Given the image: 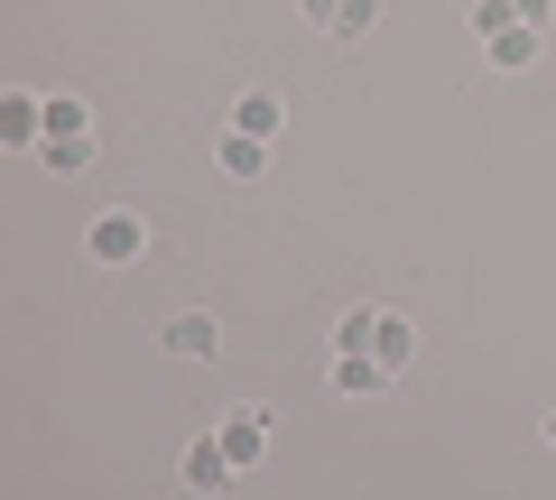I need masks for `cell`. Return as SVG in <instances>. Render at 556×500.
I'll list each match as a JSON object with an SVG mask.
<instances>
[{
  "instance_id": "18",
  "label": "cell",
  "mask_w": 556,
  "mask_h": 500,
  "mask_svg": "<svg viewBox=\"0 0 556 500\" xmlns=\"http://www.w3.org/2000/svg\"><path fill=\"white\" fill-rule=\"evenodd\" d=\"M547 445H556V418H547Z\"/></svg>"
},
{
  "instance_id": "17",
  "label": "cell",
  "mask_w": 556,
  "mask_h": 500,
  "mask_svg": "<svg viewBox=\"0 0 556 500\" xmlns=\"http://www.w3.org/2000/svg\"><path fill=\"white\" fill-rule=\"evenodd\" d=\"M298 10H306V20H316V28H325V20H334V10H343V0H298Z\"/></svg>"
},
{
  "instance_id": "1",
  "label": "cell",
  "mask_w": 556,
  "mask_h": 500,
  "mask_svg": "<svg viewBox=\"0 0 556 500\" xmlns=\"http://www.w3.org/2000/svg\"><path fill=\"white\" fill-rule=\"evenodd\" d=\"M0 149L10 158H38L47 149V93H0Z\"/></svg>"
},
{
  "instance_id": "4",
  "label": "cell",
  "mask_w": 556,
  "mask_h": 500,
  "mask_svg": "<svg viewBox=\"0 0 556 500\" xmlns=\"http://www.w3.org/2000/svg\"><path fill=\"white\" fill-rule=\"evenodd\" d=\"M214 436H223V454H232V473H251V463L269 454V418H260V408H232Z\"/></svg>"
},
{
  "instance_id": "11",
  "label": "cell",
  "mask_w": 556,
  "mask_h": 500,
  "mask_svg": "<svg viewBox=\"0 0 556 500\" xmlns=\"http://www.w3.org/2000/svg\"><path fill=\"white\" fill-rule=\"evenodd\" d=\"M47 140H93V102H75V93H47Z\"/></svg>"
},
{
  "instance_id": "2",
  "label": "cell",
  "mask_w": 556,
  "mask_h": 500,
  "mask_svg": "<svg viewBox=\"0 0 556 500\" xmlns=\"http://www.w3.org/2000/svg\"><path fill=\"white\" fill-rule=\"evenodd\" d=\"M84 251H93L102 269H130L139 251H149V222H139V214H102L93 232H84Z\"/></svg>"
},
{
  "instance_id": "10",
  "label": "cell",
  "mask_w": 556,
  "mask_h": 500,
  "mask_svg": "<svg viewBox=\"0 0 556 500\" xmlns=\"http://www.w3.org/2000/svg\"><path fill=\"white\" fill-rule=\"evenodd\" d=\"M482 56L501 65V75H519V65H538V28L519 20V28H501V38H482Z\"/></svg>"
},
{
  "instance_id": "9",
  "label": "cell",
  "mask_w": 556,
  "mask_h": 500,
  "mask_svg": "<svg viewBox=\"0 0 556 500\" xmlns=\"http://www.w3.org/2000/svg\"><path fill=\"white\" fill-rule=\"evenodd\" d=\"M214 167H223V177H260V167H269V140H251V130H223V140H214Z\"/></svg>"
},
{
  "instance_id": "3",
  "label": "cell",
  "mask_w": 556,
  "mask_h": 500,
  "mask_svg": "<svg viewBox=\"0 0 556 500\" xmlns=\"http://www.w3.org/2000/svg\"><path fill=\"white\" fill-rule=\"evenodd\" d=\"M223 130H251V140H278V130H288V93H278V84H251V93L232 102V120H223Z\"/></svg>"
},
{
  "instance_id": "12",
  "label": "cell",
  "mask_w": 556,
  "mask_h": 500,
  "mask_svg": "<svg viewBox=\"0 0 556 500\" xmlns=\"http://www.w3.org/2000/svg\"><path fill=\"white\" fill-rule=\"evenodd\" d=\"M38 167H47V177H84V167H93V140H47Z\"/></svg>"
},
{
  "instance_id": "13",
  "label": "cell",
  "mask_w": 556,
  "mask_h": 500,
  "mask_svg": "<svg viewBox=\"0 0 556 500\" xmlns=\"http://www.w3.org/2000/svg\"><path fill=\"white\" fill-rule=\"evenodd\" d=\"M380 28V0H343L334 20H325V38H371Z\"/></svg>"
},
{
  "instance_id": "15",
  "label": "cell",
  "mask_w": 556,
  "mask_h": 500,
  "mask_svg": "<svg viewBox=\"0 0 556 500\" xmlns=\"http://www.w3.org/2000/svg\"><path fill=\"white\" fill-rule=\"evenodd\" d=\"M473 28H482V38H501V28H519V10H510V0H473Z\"/></svg>"
},
{
  "instance_id": "5",
  "label": "cell",
  "mask_w": 556,
  "mask_h": 500,
  "mask_svg": "<svg viewBox=\"0 0 556 500\" xmlns=\"http://www.w3.org/2000/svg\"><path fill=\"white\" fill-rule=\"evenodd\" d=\"M232 454H223V436H195V445H186V491H204V500H214V491H232Z\"/></svg>"
},
{
  "instance_id": "16",
  "label": "cell",
  "mask_w": 556,
  "mask_h": 500,
  "mask_svg": "<svg viewBox=\"0 0 556 500\" xmlns=\"http://www.w3.org/2000/svg\"><path fill=\"white\" fill-rule=\"evenodd\" d=\"M510 10H519L529 28H547V20H556V0H510Z\"/></svg>"
},
{
  "instance_id": "8",
  "label": "cell",
  "mask_w": 556,
  "mask_h": 500,
  "mask_svg": "<svg viewBox=\"0 0 556 500\" xmlns=\"http://www.w3.org/2000/svg\"><path fill=\"white\" fill-rule=\"evenodd\" d=\"M380 389H390V371L371 352H334V399H380Z\"/></svg>"
},
{
  "instance_id": "6",
  "label": "cell",
  "mask_w": 556,
  "mask_h": 500,
  "mask_svg": "<svg viewBox=\"0 0 556 500\" xmlns=\"http://www.w3.org/2000/svg\"><path fill=\"white\" fill-rule=\"evenodd\" d=\"M167 352H177V361H214L223 352V324L204 316V306H186V316H167Z\"/></svg>"
},
{
  "instance_id": "14",
  "label": "cell",
  "mask_w": 556,
  "mask_h": 500,
  "mask_svg": "<svg viewBox=\"0 0 556 500\" xmlns=\"http://www.w3.org/2000/svg\"><path fill=\"white\" fill-rule=\"evenodd\" d=\"M371 324H380V306H353V316L334 324V352H371Z\"/></svg>"
},
{
  "instance_id": "7",
  "label": "cell",
  "mask_w": 556,
  "mask_h": 500,
  "mask_svg": "<svg viewBox=\"0 0 556 500\" xmlns=\"http://www.w3.org/2000/svg\"><path fill=\"white\" fill-rule=\"evenodd\" d=\"M371 361H380V371H390V381H399V371H408V361H417V324L380 306V324H371Z\"/></svg>"
}]
</instances>
